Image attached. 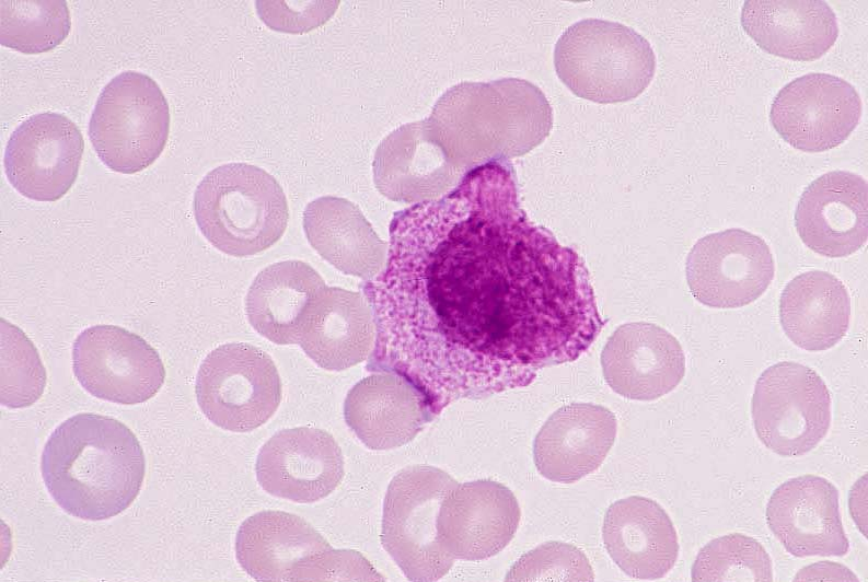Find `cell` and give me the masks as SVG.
Masks as SVG:
<instances>
[{
  "label": "cell",
  "instance_id": "cell-1",
  "mask_svg": "<svg viewBox=\"0 0 868 582\" xmlns=\"http://www.w3.org/2000/svg\"><path fill=\"white\" fill-rule=\"evenodd\" d=\"M364 294L377 325L368 370L408 380L433 416L576 360L603 325L585 264L528 219L501 160L395 213Z\"/></svg>",
  "mask_w": 868,
  "mask_h": 582
},
{
  "label": "cell",
  "instance_id": "cell-2",
  "mask_svg": "<svg viewBox=\"0 0 868 582\" xmlns=\"http://www.w3.org/2000/svg\"><path fill=\"white\" fill-rule=\"evenodd\" d=\"M45 486L70 515L111 519L137 498L146 475L143 450L123 422L78 414L49 435L40 457Z\"/></svg>",
  "mask_w": 868,
  "mask_h": 582
},
{
  "label": "cell",
  "instance_id": "cell-3",
  "mask_svg": "<svg viewBox=\"0 0 868 582\" xmlns=\"http://www.w3.org/2000/svg\"><path fill=\"white\" fill-rule=\"evenodd\" d=\"M461 83L448 90L427 118L453 166L463 174L491 161L521 155L552 127L544 95L517 79Z\"/></svg>",
  "mask_w": 868,
  "mask_h": 582
},
{
  "label": "cell",
  "instance_id": "cell-4",
  "mask_svg": "<svg viewBox=\"0 0 868 582\" xmlns=\"http://www.w3.org/2000/svg\"><path fill=\"white\" fill-rule=\"evenodd\" d=\"M193 207L202 235L235 257L255 255L274 245L289 218L279 183L247 163H227L208 172L196 187Z\"/></svg>",
  "mask_w": 868,
  "mask_h": 582
},
{
  "label": "cell",
  "instance_id": "cell-5",
  "mask_svg": "<svg viewBox=\"0 0 868 582\" xmlns=\"http://www.w3.org/2000/svg\"><path fill=\"white\" fill-rule=\"evenodd\" d=\"M554 66L562 82L578 97L618 103L636 98L647 89L655 75L656 56L635 30L587 19L559 37Z\"/></svg>",
  "mask_w": 868,
  "mask_h": 582
},
{
  "label": "cell",
  "instance_id": "cell-6",
  "mask_svg": "<svg viewBox=\"0 0 868 582\" xmlns=\"http://www.w3.org/2000/svg\"><path fill=\"white\" fill-rule=\"evenodd\" d=\"M235 555L257 581L360 579L364 558L334 550L302 517L282 511H262L239 527Z\"/></svg>",
  "mask_w": 868,
  "mask_h": 582
},
{
  "label": "cell",
  "instance_id": "cell-7",
  "mask_svg": "<svg viewBox=\"0 0 868 582\" xmlns=\"http://www.w3.org/2000/svg\"><path fill=\"white\" fill-rule=\"evenodd\" d=\"M169 131L170 109L160 86L147 74L124 71L100 93L88 133L109 170L134 174L160 156Z\"/></svg>",
  "mask_w": 868,
  "mask_h": 582
},
{
  "label": "cell",
  "instance_id": "cell-8",
  "mask_svg": "<svg viewBox=\"0 0 868 582\" xmlns=\"http://www.w3.org/2000/svg\"><path fill=\"white\" fill-rule=\"evenodd\" d=\"M458 482L430 465H413L391 480L384 498L381 543L410 581H436L453 561L438 542L437 520Z\"/></svg>",
  "mask_w": 868,
  "mask_h": 582
},
{
  "label": "cell",
  "instance_id": "cell-9",
  "mask_svg": "<svg viewBox=\"0 0 868 582\" xmlns=\"http://www.w3.org/2000/svg\"><path fill=\"white\" fill-rule=\"evenodd\" d=\"M751 410L759 440L785 457L815 449L831 426V396L824 381L811 368L792 361L763 371Z\"/></svg>",
  "mask_w": 868,
  "mask_h": 582
},
{
  "label": "cell",
  "instance_id": "cell-10",
  "mask_svg": "<svg viewBox=\"0 0 868 582\" xmlns=\"http://www.w3.org/2000/svg\"><path fill=\"white\" fill-rule=\"evenodd\" d=\"M197 403L216 426L248 432L264 424L281 399L273 359L250 344H224L202 360L195 384Z\"/></svg>",
  "mask_w": 868,
  "mask_h": 582
},
{
  "label": "cell",
  "instance_id": "cell-11",
  "mask_svg": "<svg viewBox=\"0 0 868 582\" xmlns=\"http://www.w3.org/2000/svg\"><path fill=\"white\" fill-rule=\"evenodd\" d=\"M72 369L92 396L121 405L147 401L165 379L157 350L139 335L115 325L91 326L78 335Z\"/></svg>",
  "mask_w": 868,
  "mask_h": 582
},
{
  "label": "cell",
  "instance_id": "cell-12",
  "mask_svg": "<svg viewBox=\"0 0 868 582\" xmlns=\"http://www.w3.org/2000/svg\"><path fill=\"white\" fill-rule=\"evenodd\" d=\"M692 295L713 309H739L769 287L775 263L767 243L743 229H727L699 238L685 266Z\"/></svg>",
  "mask_w": 868,
  "mask_h": 582
},
{
  "label": "cell",
  "instance_id": "cell-13",
  "mask_svg": "<svg viewBox=\"0 0 868 582\" xmlns=\"http://www.w3.org/2000/svg\"><path fill=\"white\" fill-rule=\"evenodd\" d=\"M863 103L855 88L829 73H808L787 83L775 96L769 120L797 150L824 152L846 141L857 127Z\"/></svg>",
  "mask_w": 868,
  "mask_h": 582
},
{
  "label": "cell",
  "instance_id": "cell-14",
  "mask_svg": "<svg viewBox=\"0 0 868 582\" xmlns=\"http://www.w3.org/2000/svg\"><path fill=\"white\" fill-rule=\"evenodd\" d=\"M84 150L77 125L59 113L45 112L24 120L4 150V172L24 197L56 201L73 185Z\"/></svg>",
  "mask_w": 868,
  "mask_h": 582
},
{
  "label": "cell",
  "instance_id": "cell-15",
  "mask_svg": "<svg viewBox=\"0 0 868 582\" xmlns=\"http://www.w3.org/2000/svg\"><path fill=\"white\" fill-rule=\"evenodd\" d=\"M519 521L518 501L502 484L489 479L456 484L439 510L438 542L452 560L487 559L510 543Z\"/></svg>",
  "mask_w": 868,
  "mask_h": 582
},
{
  "label": "cell",
  "instance_id": "cell-16",
  "mask_svg": "<svg viewBox=\"0 0 868 582\" xmlns=\"http://www.w3.org/2000/svg\"><path fill=\"white\" fill-rule=\"evenodd\" d=\"M255 472L266 492L310 503L327 497L339 485L344 458L328 432L298 427L276 432L262 446Z\"/></svg>",
  "mask_w": 868,
  "mask_h": 582
},
{
  "label": "cell",
  "instance_id": "cell-17",
  "mask_svg": "<svg viewBox=\"0 0 868 582\" xmlns=\"http://www.w3.org/2000/svg\"><path fill=\"white\" fill-rule=\"evenodd\" d=\"M840 496L828 479L802 475L778 486L766 507V522L795 557L845 556L849 542L840 513Z\"/></svg>",
  "mask_w": 868,
  "mask_h": 582
},
{
  "label": "cell",
  "instance_id": "cell-18",
  "mask_svg": "<svg viewBox=\"0 0 868 582\" xmlns=\"http://www.w3.org/2000/svg\"><path fill=\"white\" fill-rule=\"evenodd\" d=\"M867 212L866 179L853 172L832 171L805 189L796 208L795 226L814 253L846 257L867 243Z\"/></svg>",
  "mask_w": 868,
  "mask_h": 582
},
{
  "label": "cell",
  "instance_id": "cell-19",
  "mask_svg": "<svg viewBox=\"0 0 868 582\" xmlns=\"http://www.w3.org/2000/svg\"><path fill=\"white\" fill-rule=\"evenodd\" d=\"M601 365L609 386L635 400L673 391L685 375V354L667 329L647 322L621 325L606 341Z\"/></svg>",
  "mask_w": 868,
  "mask_h": 582
},
{
  "label": "cell",
  "instance_id": "cell-20",
  "mask_svg": "<svg viewBox=\"0 0 868 582\" xmlns=\"http://www.w3.org/2000/svg\"><path fill=\"white\" fill-rule=\"evenodd\" d=\"M372 166L375 187L383 196L414 205L442 197L465 175L453 166L427 119L389 133Z\"/></svg>",
  "mask_w": 868,
  "mask_h": 582
},
{
  "label": "cell",
  "instance_id": "cell-21",
  "mask_svg": "<svg viewBox=\"0 0 868 582\" xmlns=\"http://www.w3.org/2000/svg\"><path fill=\"white\" fill-rule=\"evenodd\" d=\"M347 426L370 450H390L412 441L433 419L425 395L391 372L369 375L348 392Z\"/></svg>",
  "mask_w": 868,
  "mask_h": 582
},
{
  "label": "cell",
  "instance_id": "cell-22",
  "mask_svg": "<svg viewBox=\"0 0 868 582\" xmlns=\"http://www.w3.org/2000/svg\"><path fill=\"white\" fill-rule=\"evenodd\" d=\"M616 429L614 414L603 406L570 404L557 409L534 440L539 473L556 482L579 480L602 464L614 443Z\"/></svg>",
  "mask_w": 868,
  "mask_h": 582
},
{
  "label": "cell",
  "instance_id": "cell-23",
  "mask_svg": "<svg viewBox=\"0 0 868 582\" xmlns=\"http://www.w3.org/2000/svg\"><path fill=\"white\" fill-rule=\"evenodd\" d=\"M602 536L612 560L636 580L666 577L679 557V538L670 516L646 497L632 496L612 503Z\"/></svg>",
  "mask_w": 868,
  "mask_h": 582
},
{
  "label": "cell",
  "instance_id": "cell-24",
  "mask_svg": "<svg viewBox=\"0 0 868 582\" xmlns=\"http://www.w3.org/2000/svg\"><path fill=\"white\" fill-rule=\"evenodd\" d=\"M375 336L368 300L358 292L326 287L313 304L298 344L319 366L342 371L367 359Z\"/></svg>",
  "mask_w": 868,
  "mask_h": 582
},
{
  "label": "cell",
  "instance_id": "cell-25",
  "mask_svg": "<svg viewBox=\"0 0 868 582\" xmlns=\"http://www.w3.org/2000/svg\"><path fill=\"white\" fill-rule=\"evenodd\" d=\"M744 32L766 53L797 61L825 55L838 36L837 19L825 1H745Z\"/></svg>",
  "mask_w": 868,
  "mask_h": 582
},
{
  "label": "cell",
  "instance_id": "cell-26",
  "mask_svg": "<svg viewBox=\"0 0 868 582\" xmlns=\"http://www.w3.org/2000/svg\"><path fill=\"white\" fill-rule=\"evenodd\" d=\"M325 288L322 277L306 263L273 264L256 276L248 289V322L275 344H298L308 315Z\"/></svg>",
  "mask_w": 868,
  "mask_h": 582
},
{
  "label": "cell",
  "instance_id": "cell-27",
  "mask_svg": "<svg viewBox=\"0 0 868 582\" xmlns=\"http://www.w3.org/2000/svg\"><path fill=\"white\" fill-rule=\"evenodd\" d=\"M303 228L312 247L344 273L371 280L385 265L387 243L358 206L345 198L325 196L311 201Z\"/></svg>",
  "mask_w": 868,
  "mask_h": 582
},
{
  "label": "cell",
  "instance_id": "cell-28",
  "mask_svg": "<svg viewBox=\"0 0 868 582\" xmlns=\"http://www.w3.org/2000/svg\"><path fill=\"white\" fill-rule=\"evenodd\" d=\"M850 298L834 275L810 270L796 276L779 299V321L785 335L807 351H824L847 333Z\"/></svg>",
  "mask_w": 868,
  "mask_h": 582
},
{
  "label": "cell",
  "instance_id": "cell-29",
  "mask_svg": "<svg viewBox=\"0 0 868 582\" xmlns=\"http://www.w3.org/2000/svg\"><path fill=\"white\" fill-rule=\"evenodd\" d=\"M66 1H0V43L26 55L48 51L69 34Z\"/></svg>",
  "mask_w": 868,
  "mask_h": 582
},
{
  "label": "cell",
  "instance_id": "cell-30",
  "mask_svg": "<svg viewBox=\"0 0 868 582\" xmlns=\"http://www.w3.org/2000/svg\"><path fill=\"white\" fill-rule=\"evenodd\" d=\"M693 581H773V563L751 536L732 533L707 543L692 566Z\"/></svg>",
  "mask_w": 868,
  "mask_h": 582
},
{
  "label": "cell",
  "instance_id": "cell-31",
  "mask_svg": "<svg viewBox=\"0 0 868 582\" xmlns=\"http://www.w3.org/2000/svg\"><path fill=\"white\" fill-rule=\"evenodd\" d=\"M0 401L9 408L33 405L46 386V370L33 342L16 326L1 319Z\"/></svg>",
  "mask_w": 868,
  "mask_h": 582
},
{
  "label": "cell",
  "instance_id": "cell-32",
  "mask_svg": "<svg viewBox=\"0 0 868 582\" xmlns=\"http://www.w3.org/2000/svg\"><path fill=\"white\" fill-rule=\"evenodd\" d=\"M586 555L576 546L548 542L524 554L509 570L506 581H593Z\"/></svg>",
  "mask_w": 868,
  "mask_h": 582
},
{
  "label": "cell",
  "instance_id": "cell-33",
  "mask_svg": "<svg viewBox=\"0 0 868 582\" xmlns=\"http://www.w3.org/2000/svg\"><path fill=\"white\" fill-rule=\"evenodd\" d=\"M257 1L263 21L274 30L300 33L310 31L329 19L338 1Z\"/></svg>",
  "mask_w": 868,
  "mask_h": 582
},
{
  "label": "cell",
  "instance_id": "cell-34",
  "mask_svg": "<svg viewBox=\"0 0 868 582\" xmlns=\"http://www.w3.org/2000/svg\"><path fill=\"white\" fill-rule=\"evenodd\" d=\"M795 581H858L847 567L833 561H820L798 571Z\"/></svg>",
  "mask_w": 868,
  "mask_h": 582
},
{
  "label": "cell",
  "instance_id": "cell-35",
  "mask_svg": "<svg viewBox=\"0 0 868 582\" xmlns=\"http://www.w3.org/2000/svg\"><path fill=\"white\" fill-rule=\"evenodd\" d=\"M867 477H861L853 487L849 496V508L850 513L853 515L854 521L856 522L857 526L860 528L863 534L866 536V527H867Z\"/></svg>",
  "mask_w": 868,
  "mask_h": 582
}]
</instances>
